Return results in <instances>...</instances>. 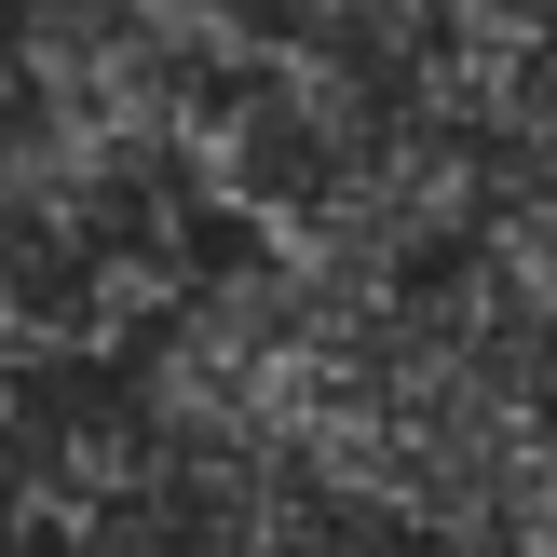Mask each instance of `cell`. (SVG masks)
<instances>
[{"mask_svg": "<svg viewBox=\"0 0 557 557\" xmlns=\"http://www.w3.org/2000/svg\"><path fill=\"white\" fill-rule=\"evenodd\" d=\"M218 259L177 177V123L69 96H0V354L14 368H96L136 354L177 286Z\"/></svg>", "mask_w": 557, "mask_h": 557, "instance_id": "6da1fadb", "label": "cell"}, {"mask_svg": "<svg viewBox=\"0 0 557 557\" xmlns=\"http://www.w3.org/2000/svg\"><path fill=\"white\" fill-rule=\"evenodd\" d=\"M0 96H14V14H0Z\"/></svg>", "mask_w": 557, "mask_h": 557, "instance_id": "7a4b0ae2", "label": "cell"}, {"mask_svg": "<svg viewBox=\"0 0 557 557\" xmlns=\"http://www.w3.org/2000/svg\"><path fill=\"white\" fill-rule=\"evenodd\" d=\"M0 14H27V0H0Z\"/></svg>", "mask_w": 557, "mask_h": 557, "instance_id": "3957f363", "label": "cell"}]
</instances>
